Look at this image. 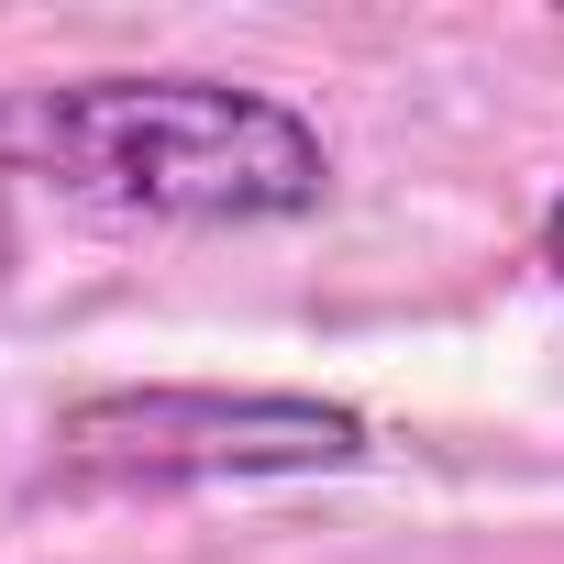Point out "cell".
I'll list each match as a JSON object with an SVG mask.
<instances>
[{"instance_id":"cell-1","label":"cell","mask_w":564,"mask_h":564,"mask_svg":"<svg viewBox=\"0 0 564 564\" xmlns=\"http://www.w3.org/2000/svg\"><path fill=\"white\" fill-rule=\"evenodd\" d=\"M0 144L78 210L166 232L311 221L333 199V144L311 111L243 78H78L0 111Z\"/></svg>"},{"instance_id":"cell-2","label":"cell","mask_w":564,"mask_h":564,"mask_svg":"<svg viewBox=\"0 0 564 564\" xmlns=\"http://www.w3.org/2000/svg\"><path fill=\"white\" fill-rule=\"evenodd\" d=\"M377 421L311 388H89L56 421V487H254V476H355Z\"/></svg>"},{"instance_id":"cell-3","label":"cell","mask_w":564,"mask_h":564,"mask_svg":"<svg viewBox=\"0 0 564 564\" xmlns=\"http://www.w3.org/2000/svg\"><path fill=\"white\" fill-rule=\"evenodd\" d=\"M542 265L564 276V188H553V210H542Z\"/></svg>"}]
</instances>
